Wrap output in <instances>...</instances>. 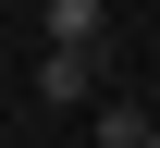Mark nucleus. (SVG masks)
Wrapping results in <instances>:
<instances>
[{
    "mask_svg": "<svg viewBox=\"0 0 160 148\" xmlns=\"http://www.w3.org/2000/svg\"><path fill=\"white\" fill-rule=\"evenodd\" d=\"M37 99L49 111H99V49H37Z\"/></svg>",
    "mask_w": 160,
    "mask_h": 148,
    "instance_id": "f257e3e1",
    "label": "nucleus"
},
{
    "mask_svg": "<svg viewBox=\"0 0 160 148\" xmlns=\"http://www.w3.org/2000/svg\"><path fill=\"white\" fill-rule=\"evenodd\" d=\"M111 37V0H49V49H99Z\"/></svg>",
    "mask_w": 160,
    "mask_h": 148,
    "instance_id": "f03ea898",
    "label": "nucleus"
},
{
    "mask_svg": "<svg viewBox=\"0 0 160 148\" xmlns=\"http://www.w3.org/2000/svg\"><path fill=\"white\" fill-rule=\"evenodd\" d=\"M99 148H148V111H123V99H111V111H99Z\"/></svg>",
    "mask_w": 160,
    "mask_h": 148,
    "instance_id": "7ed1b4c3",
    "label": "nucleus"
},
{
    "mask_svg": "<svg viewBox=\"0 0 160 148\" xmlns=\"http://www.w3.org/2000/svg\"><path fill=\"white\" fill-rule=\"evenodd\" d=\"M148 148H160V124H148Z\"/></svg>",
    "mask_w": 160,
    "mask_h": 148,
    "instance_id": "20e7f679",
    "label": "nucleus"
}]
</instances>
